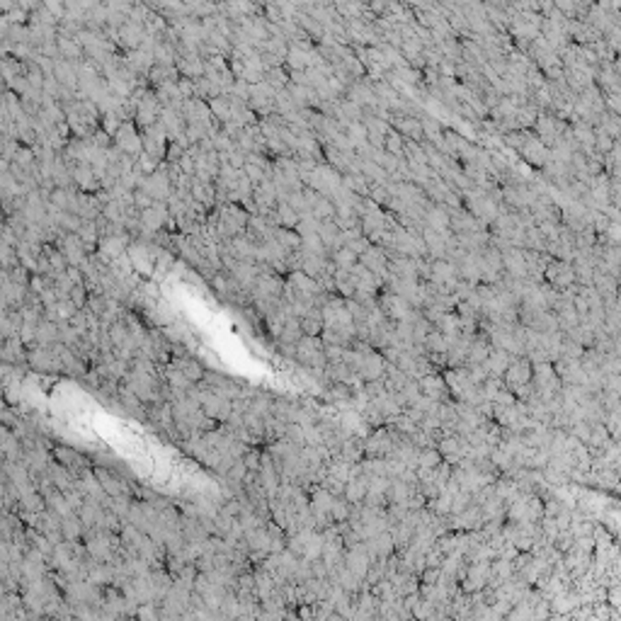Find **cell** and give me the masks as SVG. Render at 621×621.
Here are the masks:
<instances>
[{"label": "cell", "instance_id": "obj_21", "mask_svg": "<svg viewBox=\"0 0 621 621\" xmlns=\"http://www.w3.org/2000/svg\"><path fill=\"white\" fill-rule=\"evenodd\" d=\"M0 360L10 362V364H17V367H27V345L22 342L20 335L3 340V347H0Z\"/></svg>", "mask_w": 621, "mask_h": 621}, {"label": "cell", "instance_id": "obj_26", "mask_svg": "<svg viewBox=\"0 0 621 621\" xmlns=\"http://www.w3.org/2000/svg\"><path fill=\"white\" fill-rule=\"evenodd\" d=\"M170 362H173V364L177 367V369H180L182 374L187 376V379L195 381V384H199V381L206 376L204 364H201L199 360H195V354H192V352L180 354V357H173V360H170Z\"/></svg>", "mask_w": 621, "mask_h": 621}, {"label": "cell", "instance_id": "obj_43", "mask_svg": "<svg viewBox=\"0 0 621 621\" xmlns=\"http://www.w3.org/2000/svg\"><path fill=\"white\" fill-rule=\"evenodd\" d=\"M209 107H211L214 117L219 119L221 124L231 122L233 107H231V98H228V95H219V98H211V100H209Z\"/></svg>", "mask_w": 621, "mask_h": 621}, {"label": "cell", "instance_id": "obj_41", "mask_svg": "<svg viewBox=\"0 0 621 621\" xmlns=\"http://www.w3.org/2000/svg\"><path fill=\"white\" fill-rule=\"evenodd\" d=\"M335 287H338L340 296L352 298L354 292H357V282H354L352 270H335Z\"/></svg>", "mask_w": 621, "mask_h": 621}, {"label": "cell", "instance_id": "obj_34", "mask_svg": "<svg viewBox=\"0 0 621 621\" xmlns=\"http://www.w3.org/2000/svg\"><path fill=\"white\" fill-rule=\"evenodd\" d=\"M78 306L71 301V298H58L54 306L44 308V318L49 320H56V323H63V320H71L76 316Z\"/></svg>", "mask_w": 621, "mask_h": 621}, {"label": "cell", "instance_id": "obj_57", "mask_svg": "<svg viewBox=\"0 0 621 621\" xmlns=\"http://www.w3.org/2000/svg\"><path fill=\"white\" fill-rule=\"evenodd\" d=\"M243 170H246V173H248V177H250V182H252V185H255V187L260 185V182L265 180V177H272V175H268V173H265V170L260 168V165H255V163H246V168H243Z\"/></svg>", "mask_w": 621, "mask_h": 621}, {"label": "cell", "instance_id": "obj_7", "mask_svg": "<svg viewBox=\"0 0 621 621\" xmlns=\"http://www.w3.org/2000/svg\"><path fill=\"white\" fill-rule=\"evenodd\" d=\"M141 136H144V151L149 155H153L155 160H165L168 155V146H170V136L165 131V127L160 122L151 124V127L141 129Z\"/></svg>", "mask_w": 621, "mask_h": 621}, {"label": "cell", "instance_id": "obj_53", "mask_svg": "<svg viewBox=\"0 0 621 621\" xmlns=\"http://www.w3.org/2000/svg\"><path fill=\"white\" fill-rule=\"evenodd\" d=\"M349 512H352V505H349V500L345 498V495H338V498H335V505H333L335 522H345V519H349Z\"/></svg>", "mask_w": 621, "mask_h": 621}, {"label": "cell", "instance_id": "obj_54", "mask_svg": "<svg viewBox=\"0 0 621 621\" xmlns=\"http://www.w3.org/2000/svg\"><path fill=\"white\" fill-rule=\"evenodd\" d=\"M122 122H124V119L119 117L117 112H107V114H102V119H100V127H102L105 131H107V134L114 139V134H117V131H119Z\"/></svg>", "mask_w": 621, "mask_h": 621}, {"label": "cell", "instance_id": "obj_13", "mask_svg": "<svg viewBox=\"0 0 621 621\" xmlns=\"http://www.w3.org/2000/svg\"><path fill=\"white\" fill-rule=\"evenodd\" d=\"M519 155H522L524 163H529L532 168H544V165L551 160V149L539 139V136L529 134L522 146V151H519Z\"/></svg>", "mask_w": 621, "mask_h": 621}, {"label": "cell", "instance_id": "obj_52", "mask_svg": "<svg viewBox=\"0 0 621 621\" xmlns=\"http://www.w3.org/2000/svg\"><path fill=\"white\" fill-rule=\"evenodd\" d=\"M444 461V457H442V452L437 447H425L420 452V464H417V466H422V468H437L439 466V464Z\"/></svg>", "mask_w": 621, "mask_h": 621}, {"label": "cell", "instance_id": "obj_27", "mask_svg": "<svg viewBox=\"0 0 621 621\" xmlns=\"http://www.w3.org/2000/svg\"><path fill=\"white\" fill-rule=\"evenodd\" d=\"M369 493V476L364 471L360 476H352L345 486V498L349 500V505H362Z\"/></svg>", "mask_w": 621, "mask_h": 621}, {"label": "cell", "instance_id": "obj_28", "mask_svg": "<svg viewBox=\"0 0 621 621\" xmlns=\"http://www.w3.org/2000/svg\"><path fill=\"white\" fill-rule=\"evenodd\" d=\"M226 246L231 248V252L238 257V260H243V262H257V243L252 241L248 233H241V236H236L233 241H228Z\"/></svg>", "mask_w": 621, "mask_h": 621}, {"label": "cell", "instance_id": "obj_47", "mask_svg": "<svg viewBox=\"0 0 621 621\" xmlns=\"http://www.w3.org/2000/svg\"><path fill=\"white\" fill-rule=\"evenodd\" d=\"M425 349L427 352H439V354H447V349H449V338L444 333H442L439 328L437 330H430V333H427V338H425Z\"/></svg>", "mask_w": 621, "mask_h": 621}, {"label": "cell", "instance_id": "obj_6", "mask_svg": "<svg viewBox=\"0 0 621 621\" xmlns=\"http://www.w3.org/2000/svg\"><path fill=\"white\" fill-rule=\"evenodd\" d=\"M114 146H117L119 151H124V153L134 155V158H139V155L144 153V136H141L139 124H136L134 119L122 122L119 131L114 134Z\"/></svg>", "mask_w": 621, "mask_h": 621}, {"label": "cell", "instance_id": "obj_2", "mask_svg": "<svg viewBox=\"0 0 621 621\" xmlns=\"http://www.w3.org/2000/svg\"><path fill=\"white\" fill-rule=\"evenodd\" d=\"M303 185L333 199L340 187H342V173L338 168H333L330 163H318L314 168V173L303 177Z\"/></svg>", "mask_w": 621, "mask_h": 621}, {"label": "cell", "instance_id": "obj_19", "mask_svg": "<svg viewBox=\"0 0 621 621\" xmlns=\"http://www.w3.org/2000/svg\"><path fill=\"white\" fill-rule=\"evenodd\" d=\"M425 226L432 231H452V209L447 204L432 201L425 211Z\"/></svg>", "mask_w": 621, "mask_h": 621}, {"label": "cell", "instance_id": "obj_56", "mask_svg": "<svg viewBox=\"0 0 621 621\" xmlns=\"http://www.w3.org/2000/svg\"><path fill=\"white\" fill-rule=\"evenodd\" d=\"M87 296H90V289L85 287V282L76 284V287L71 289V301L76 303L78 308H85L87 306Z\"/></svg>", "mask_w": 621, "mask_h": 621}, {"label": "cell", "instance_id": "obj_23", "mask_svg": "<svg viewBox=\"0 0 621 621\" xmlns=\"http://www.w3.org/2000/svg\"><path fill=\"white\" fill-rule=\"evenodd\" d=\"M228 272L233 274V279H236L238 284H241L243 289H246L248 294H250V289L255 287V282H257V277H260V265H257V262H243V260H238L236 262V268L233 270H228Z\"/></svg>", "mask_w": 621, "mask_h": 621}, {"label": "cell", "instance_id": "obj_37", "mask_svg": "<svg viewBox=\"0 0 621 621\" xmlns=\"http://www.w3.org/2000/svg\"><path fill=\"white\" fill-rule=\"evenodd\" d=\"M83 54H85V49H83V44L76 36L58 34V56L68 58V61H80Z\"/></svg>", "mask_w": 621, "mask_h": 621}, {"label": "cell", "instance_id": "obj_12", "mask_svg": "<svg viewBox=\"0 0 621 621\" xmlns=\"http://www.w3.org/2000/svg\"><path fill=\"white\" fill-rule=\"evenodd\" d=\"M56 246L66 255L68 265H76V268H83L87 262V257H90V250L85 248V243H83V238L78 233H63Z\"/></svg>", "mask_w": 621, "mask_h": 621}, {"label": "cell", "instance_id": "obj_29", "mask_svg": "<svg viewBox=\"0 0 621 621\" xmlns=\"http://www.w3.org/2000/svg\"><path fill=\"white\" fill-rule=\"evenodd\" d=\"M318 236H320V241H323V246L328 248L330 255H333L338 248H342V241H340V238H342V228L338 226V221H335V219L320 221Z\"/></svg>", "mask_w": 621, "mask_h": 621}, {"label": "cell", "instance_id": "obj_31", "mask_svg": "<svg viewBox=\"0 0 621 621\" xmlns=\"http://www.w3.org/2000/svg\"><path fill=\"white\" fill-rule=\"evenodd\" d=\"M22 323H25V318H22L20 308H3V316H0V335H3V340L20 335Z\"/></svg>", "mask_w": 621, "mask_h": 621}, {"label": "cell", "instance_id": "obj_17", "mask_svg": "<svg viewBox=\"0 0 621 621\" xmlns=\"http://www.w3.org/2000/svg\"><path fill=\"white\" fill-rule=\"evenodd\" d=\"M56 349H58V354H61L63 374L73 376V379H80V381L85 379V374H87V371H90V367H87L85 362H83L80 357H78L76 349L68 347V345H63V342H56Z\"/></svg>", "mask_w": 621, "mask_h": 621}, {"label": "cell", "instance_id": "obj_1", "mask_svg": "<svg viewBox=\"0 0 621 621\" xmlns=\"http://www.w3.org/2000/svg\"><path fill=\"white\" fill-rule=\"evenodd\" d=\"M27 367L36 374H63V362L56 345H30L27 347Z\"/></svg>", "mask_w": 621, "mask_h": 621}, {"label": "cell", "instance_id": "obj_33", "mask_svg": "<svg viewBox=\"0 0 621 621\" xmlns=\"http://www.w3.org/2000/svg\"><path fill=\"white\" fill-rule=\"evenodd\" d=\"M246 541H248V546H250V551H270V554H272V534H270L268 524L248 529Z\"/></svg>", "mask_w": 621, "mask_h": 621}, {"label": "cell", "instance_id": "obj_40", "mask_svg": "<svg viewBox=\"0 0 621 621\" xmlns=\"http://www.w3.org/2000/svg\"><path fill=\"white\" fill-rule=\"evenodd\" d=\"M25 369H30V367H17V364H10V362H3V369H0L3 389L10 391L12 386H20L22 379H25Z\"/></svg>", "mask_w": 621, "mask_h": 621}, {"label": "cell", "instance_id": "obj_22", "mask_svg": "<svg viewBox=\"0 0 621 621\" xmlns=\"http://www.w3.org/2000/svg\"><path fill=\"white\" fill-rule=\"evenodd\" d=\"M417 384H420L422 393L430 395V398H435V401H447L449 393H452L449 386H447V379L439 376V374H435V371L427 374V376H422V379H417Z\"/></svg>", "mask_w": 621, "mask_h": 621}, {"label": "cell", "instance_id": "obj_25", "mask_svg": "<svg viewBox=\"0 0 621 621\" xmlns=\"http://www.w3.org/2000/svg\"><path fill=\"white\" fill-rule=\"evenodd\" d=\"M47 473H49V478L54 481V486H56L58 490H63V493H68V490L78 488V478L73 476L71 471H68V466H63V464L56 461V459H52V461H49Z\"/></svg>", "mask_w": 621, "mask_h": 621}, {"label": "cell", "instance_id": "obj_20", "mask_svg": "<svg viewBox=\"0 0 621 621\" xmlns=\"http://www.w3.org/2000/svg\"><path fill=\"white\" fill-rule=\"evenodd\" d=\"M149 36V30H146V25H141V22H134V20H129L127 25L119 30V39L117 44H122L127 52H131V49H141V44H144V39Z\"/></svg>", "mask_w": 621, "mask_h": 621}, {"label": "cell", "instance_id": "obj_11", "mask_svg": "<svg viewBox=\"0 0 621 621\" xmlns=\"http://www.w3.org/2000/svg\"><path fill=\"white\" fill-rule=\"evenodd\" d=\"M160 109H163V105H160L158 95H155L153 87H149L144 98L139 100V105H136L134 122L139 124V129L151 127V124H155L160 119Z\"/></svg>", "mask_w": 621, "mask_h": 621}, {"label": "cell", "instance_id": "obj_4", "mask_svg": "<svg viewBox=\"0 0 621 621\" xmlns=\"http://www.w3.org/2000/svg\"><path fill=\"white\" fill-rule=\"evenodd\" d=\"M335 498L338 495L325 490L323 486H314V490H311V510H314V517H316V529H320V532L335 524V517H333Z\"/></svg>", "mask_w": 621, "mask_h": 621}, {"label": "cell", "instance_id": "obj_35", "mask_svg": "<svg viewBox=\"0 0 621 621\" xmlns=\"http://www.w3.org/2000/svg\"><path fill=\"white\" fill-rule=\"evenodd\" d=\"M301 328H303V335H320L323 333V328H325L323 308L320 306L308 308L306 314L301 316Z\"/></svg>", "mask_w": 621, "mask_h": 621}, {"label": "cell", "instance_id": "obj_42", "mask_svg": "<svg viewBox=\"0 0 621 621\" xmlns=\"http://www.w3.org/2000/svg\"><path fill=\"white\" fill-rule=\"evenodd\" d=\"M61 529H63V539H68V541H83V536H85V529L87 527L83 524V519L78 517V512H76V514H71V517L63 519Z\"/></svg>", "mask_w": 621, "mask_h": 621}, {"label": "cell", "instance_id": "obj_9", "mask_svg": "<svg viewBox=\"0 0 621 621\" xmlns=\"http://www.w3.org/2000/svg\"><path fill=\"white\" fill-rule=\"evenodd\" d=\"M376 301H379V306H381V311L386 314V318H391V320H406V318H411L413 311H415L413 303L408 301L406 296L389 292V289H386L384 294H379Z\"/></svg>", "mask_w": 621, "mask_h": 621}, {"label": "cell", "instance_id": "obj_16", "mask_svg": "<svg viewBox=\"0 0 621 621\" xmlns=\"http://www.w3.org/2000/svg\"><path fill=\"white\" fill-rule=\"evenodd\" d=\"M503 268L508 277L527 279V257H524V248H505L503 250Z\"/></svg>", "mask_w": 621, "mask_h": 621}, {"label": "cell", "instance_id": "obj_5", "mask_svg": "<svg viewBox=\"0 0 621 621\" xmlns=\"http://www.w3.org/2000/svg\"><path fill=\"white\" fill-rule=\"evenodd\" d=\"M250 109L257 114V117H270V114L277 112V90L270 85L268 80L255 83L250 87V100H248Z\"/></svg>", "mask_w": 621, "mask_h": 621}, {"label": "cell", "instance_id": "obj_51", "mask_svg": "<svg viewBox=\"0 0 621 621\" xmlns=\"http://www.w3.org/2000/svg\"><path fill=\"white\" fill-rule=\"evenodd\" d=\"M614 144H616V141L611 139L609 134H607L604 129L595 127V153L597 155H602V158H604V155L609 153L611 149H614Z\"/></svg>", "mask_w": 621, "mask_h": 621}, {"label": "cell", "instance_id": "obj_49", "mask_svg": "<svg viewBox=\"0 0 621 621\" xmlns=\"http://www.w3.org/2000/svg\"><path fill=\"white\" fill-rule=\"evenodd\" d=\"M265 80H268L270 85L274 87V90H282V87L289 85L292 76H289V68L287 66H277V68H270V71L265 73Z\"/></svg>", "mask_w": 621, "mask_h": 621}, {"label": "cell", "instance_id": "obj_45", "mask_svg": "<svg viewBox=\"0 0 621 621\" xmlns=\"http://www.w3.org/2000/svg\"><path fill=\"white\" fill-rule=\"evenodd\" d=\"M342 185L349 187V190L357 192V195H362V197H369V190H371V182L367 180L362 173H347V175H342Z\"/></svg>", "mask_w": 621, "mask_h": 621}, {"label": "cell", "instance_id": "obj_24", "mask_svg": "<svg viewBox=\"0 0 621 621\" xmlns=\"http://www.w3.org/2000/svg\"><path fill=\"white\" fill-rule=\"evenodd\" d=\"M0 437H3V459H10V461H25V444H22L20 437L12 432V427L3 425Z\"/></svg>", "mask_w": 621, "mask_h": 621}, {"label": "cell", "instance_id": "obj_50", "mask_svg": "<svg viewBox=\"0 0 621 621\" xmlns=\"http://www.w3.org/2000/svg\"><path fill=\"white\" fill-rule=\"evenodd\" d=\"M406 144H408L406 136L398 134L395 129H391L389 136H386V146H384V149L389 151V153H393V155H398V158H401V155H406Z\"/></svg>", "mask_w": 621, "mask_h": 621}, {"label": "cell", "instance_id": "obj_15", "mask_svg": "<svg viewBox=\"0 0 621 621\" xmlns=\"http://www.w3.org/2000/svg\"><path fill=\"white\" fill-rule=\"evenodd\" d=\"M52 454L56 461H61L63 466H68V471H71L76 478H80V473L85 471V468H93L90 461H87V457H83V454L73 447H58L56 444V447L52 449Z\"/></svg>", "mask_w": 621, "mask_h": 621}, {"label": "cell", "instance_id": "obj_14", "mask_svg": "<svg viewBox=\"0 0 621 621\" xmlns=\"http://www.w3.org/2000/svg\"><path fill=\"white\" fill-rule=\"evenodd\" d=\"M546 282L556 289H568L575 282V270L570 260H549L546 265Z\"/></svg>", "mask_w": 621, "mask_h": 621}, {"label": "cell", "instance_id": "obj_55", "mask_svg": "<svg viewBox=\"0 0 621 621\" xmlns=\"http://www.w3.org/2000/svg\"><path fill=\"white\" fill-rule=\"evenodd\" d=\"M160 163H163V160H155L153 155H149L144 151V153L139 155V158H136V168L141 170V173L144 175H151V173H155V170L160 168Z\"/></svg>", "mask_w": 621, "mask_h": 621}, {"label": "cell", "instance_id": "obj_60", "mask_svg": "<svg viewBox=\"0 0 621 621\" xmlns=\"http://www.w3.org/2000/svg\"><path fill=\"white\" fill-rule=\"evenodd\" d=\"M177 85H180V90H182V95H185V100H187V98H195L197 87H195V80H192V78L180 76V80H177Z\"/></svg>", "mask_w": 621, "mask_h": 621}, {"label": "cell", "instance_id": "obj_30", "mask_svg": "<svg viewBox=\"0 0 621 621\" xmlns=\"http://www.w3.org/2000/svg\"><path fill=\"white\" fill-rule=\"evenodd\" d=\"M146 316H149L151 323L158 325V328H165V325H170V323H175V320H177V311H175V308L170 306L168 301H163V298H160V301H155L151 308H146Z\"/></svg>", "mask_w": 621, "mask_h": 621}, {"label": "cell", "instance_id": "obj_44", "mask_svg": "<svg viewBox=\"0 0 621 621\" xmlns=\"http://www.w3.org/2000/svg\"><path fill=\"white\" fill-rule=\"evenodd\" d=\"M303 338V328H301V318L298 316H292V318H287V323H284V330H282V338L277 340V342H289V345H298V340Z\"/></svg>", "mask_w": 621, "mask_h": 621}, {"label": "cell", "instance_id": "obj_10", "mask_svg": "<svg viewBox=\"0 0 621 621\" xmlns=\"http://www.w3.org/2000/svg\"><path fill=\"white\" fill-rule=\"evenodd\" d=\"M134 236L131 233H119V236H107L100 241L98 246V257L107 265H112L114 260H119L122 255L129 252V246H131Z\"/></svg>", "mask_w": 621, "mask_h": 621}, {"label": "cell", "instance_id": "obj_48", "mask_svg": "<svg viewBox=\"0 0 621 621\" xmlns=\"http://www.w3.org/2000/svg\"><path fill=\"white\" fill-rule=\"evenodd\" d=\"M274 236H277V241L282 243V246L287 248L289 252L301 250V236H298V231H294V228L277 226V228H274Z\"/></svg>", "mask_w": 621, "mask_h": 621}, {"label": "cell", "instance_id": "obj_36", "mask_svg": "<svg viewBox=\"0 0 621 621\" xmlns=\"http://www.w3.org/2000/svg\"><path fill=\"white\" fill-rule=\"evenodd\" d=\"M78 236L83 238V243H85V248L90 252H98V246L100 241H102V236H100V226H98V219L95 221H83V226L78 228Z\"/></svg>", "mask_w": 621, "mask_h": 621}, {"label": "cell", "instance_id": "obj_8", "mask_svg": "<svg viewBox=\"0 0 621 621\" xmlns=\"http://www.w3.org/2000/svg\"><path fill=\"white\" fill-rule=\"evenodd\" d=\"M532 376H534V364H532V360H529V357H514L503 379H505V386H508L512 393H517L519 389L532 384Z\"/></svg>", "mask_w": 621, "mask_h": 621}, {"label": "cell", "instance_id": "obj_38", "mask_svg": "<svg viewBox=\"0 0 621 621\" xmlns=\"http://www.w3.org/2000/svg\"><path fill=\"white\" fill-rule=\"evenodd\" d=\"M160 330H163V335H165V338H168L173 345H185V342H190V340H192L190 325H187L185 320H180V318L175 320V323L165 325V328H160Z\"/></svg>", "mask_w": 621, "mask_h": 621}, {"label": "cell", "instance_id": "obj_59", "mask_svg": "<svg viewBox=\"0 0 621 621\" xmlns=\"http://www.w3.org/2000/svg\"><path fill=\"white\" fill-rule=\"evenodd\" d=\"M287 437L292 442H296V444H306V437H303V425H298V422H289V430H287Z\"/></svg>", "mask_w": 621, "mask_h": 621}, {"label": "cell", "instance_id": "obj_39", "mask_svg": "<svg viewBox=\"0 0 621 621\" xmlns=\"http://www.w3.org/2000/svg\"><path fill=\"white\" fill-rule=\"evenodd\" d=\"M36 342L39 345H56L61 342V328H58L56 320L44 318L36 328Z\"/></svg>", "mask_w": 621, "mask_h": 621}, {"label": "cell", "instance_id": "obj_3", "mask_svg": "<svg viewBox=\"0 0 621 621\" xmlns=\"http://www.w3.org/2000/svg\"><path fill=\"white\" fill-rule=\"evenodd\" d=\"M296 364L306 369H325L328 357H325V342L320 335H303L296 345Z\"/></svg>", "mask_w": 621, "mask_h": 621}, {"label": "cell", "instance_id": "obj_46", "mask_svg": "<svg viewBox=\"0 0 621 621\" xmlns=\"http://www.w3.org/2000/svg\"><path fill=\"white\" fill-rule=\"evenodd\" d=\"M330 260H333L335 268L349 270V268H354V265L360 262V255H357V252H354L352 248L342 246V248H338V250H335L333 255H330Z\"/></svg>", "mask_w": 621, "mask_h": 621}, {"label": "cell", "instance_id": "obj_58", "mask_svg": "<svg viewBox=\"0 0 621 621\" xmlns=\"http://www.w3.org/2000/svg\"><path fill=\"white\" fill-rule=\"evenodd\" d=\"M36 328H39V325H34V323H22L20 338L27 347H30V345H36Z\"/></svg>", "mask_w": 621, "mask_h": 621}, {"label": "cell", "instance_id": "obj_18", "mask_svg": "<svg viewBox=\"0 0 621 621\" xmlns=\"http://www.w3.org/2000/svg\"><path fill=\"white\" fill-rule=\"evenodd\" d=\"M73 182H76L78 190L90 192V195L102 190V182H100L98 173H95V168L90 163H78L73 168Z\"/></svg>", "mask_w": 621, "mask_h": 621}, {"label": "cell", "instance_id": "obj_32", "mask_svg": "<svg viewBox=\"0 0 621 621\" xmlns=\"http://www.w3.org/2000/svg\"><path fill=\"white\" fill-rule=\"evenodd\" d=\"M512 360H514V354H510L508 349L493 347L490 349V354H488L486 367H488V371H490V376H500V379H503L505 371H508V367L512 364Z\"/></svg>", "mask_w": 621, "mask_h": 621}]
</instances>
